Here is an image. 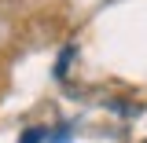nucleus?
<instances>
[{"label": "nucleus", "instance_id": "obj_1", "mask_svg": "<svg viewBox=\"0 0 147 143\" xmlns=\"http://www.w3.org/2000/svg\"><path fill=\"white\" fill-rule=\"evenodd\" d=\"M40 136H44L40 128H26V136H22V143H40Z\"/></svg>", "mask_w": 147, "mask_h": 143}]
</instances>
